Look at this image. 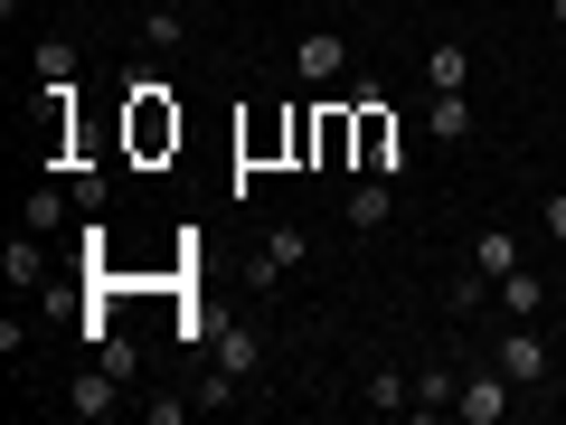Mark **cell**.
<instances>
[{"mask_svg": "<svg viewBox=\"0 0 566 425\" xmlns=\"http://www.w3.org/2000/svg\"><path fill=\"white\" fill-rule=\"evenodd\" d=\"M123 123H133V152H142V162L180 152V104H170V85H161V76H133V104H123Z\"/></svg>", "mask_w": 566, "mask_h": 425, "instance_id": "obj_1", "label": "cell"}, {"mask_svg": "<svg viewBox=\"0 0 566 425\" xmlns=\"http://www.w3.org/2000/svg\"><path fill=\"white\" fill-rule=\"evenodd\" d=\"M520 397L528 387L510 379L501 360H482V369H463V387H453V416L463 425H501V416H520Z\"/></svg>", "mask_w": 566, "mask_h": 425, "instance_id": "obj_2", "label": "cell"}, {"mask_svg": "<svg viewBox=\"0 0 566 425\" xmlns=\"http://www.w3.org/2000/svg\"><path fill=\"white\" fill-rule=\"evenodd\" d=\"M123 406H133V397H123V379L104 360H85L76 379H66V416H76V425H104V416H123Z\"/></svg>", "mask_w": 566, "mask_h": 425, "instance_id": "obj_3", "label": "cell"}, {"mask_svg": "<svg viewBox=\"0 0 566 425\" xmlns=\"http://www.w3.org/2000/svg\"><path fill=\"white\" fill-rule=\"evenodd\" d=\"M293 76L322 85V95H340V85H349V39H340V29H312V39L293 48Z\"/></svg>", "mask_w": 566, "mask_h": 425, "instance_id": "obj_4", "label": "cell"}, {"mask_svg": "<svg viewBox=\"0 0 566 425\" xmlns=\"http://www.w3.org/2000/svg\"><path fill=\"white\" fill-rule=\"evenodd\" d=\"M491 360H501L510 379H520L528 397H538V387H547V331H528V322H501V341H491Z\"/></svg>", "mask_w": 566, "mask_h": 425, "instance_id": "obj_5", "label": "cell"}, {"mask_svg": "<svg viewBox=\"0 0 566 425\" xmlns=\"http://www.w3.org/2000/svg\"><path fill=\"white\" fill-rule=\"evenodd\" d=\"M387 218H397V180H378V170H368V180L340 199V227H349V237H387Z\"/></svg>", "mask_w": 566, "mask_h": 425, "instance_id": "obj_6", "label": "cell"}, {"mask_svg": "<svg viewBox=\"0 0 566 425\" xmlns=\"http://www.w3.org/2000/svg\"><path fill=\"white\" fill-rule=\"evenodd\" d=\"M0 283H10V293H39L48 283V237L39 227H20V237L0 246Z\"/></svg>", "mask_w": 566, "mask_h": 425, "instance_id": "obj_7", "label": "cell"}, {"mask_svg": "<svg viewBox=\"0 0 566 425\" xmlns=\"http://www.w3.org/2000/svg\"><path fill=\"white\" fill-rule=\"evenodd\" d=\"M424 95H472V48L463 39H434V48H424Z\"/></svg>", "mask_w": 566, "mask_h": 425, "instance_id": "obj_8", "label": "cell"}, {"mask_svg": "<svg viewBox=\"0 0 566 425\" xmlns=\"http://www.w3.org/2000/svg\"><path fill=\"white\" fill-rule=\"evenodd\" d=\"M208 360H218V369H237V379H255V369H264V331H255V322L208 331Z\"/></svg>", "mask_w": 566, "mask_h": 425, "instance_id": "obj_9", "label": "cell"}, {"mask_svg": "<svg viewBox=\"0 0 566 425\" xmlns=\"http://www.w3.org/2000/svg\"><path fill=\"white\" fill-rule=\"evenodd\" d=\"M359 406H368V416H416V379H406V369H368Z\"/></svg>", "mask_w": 566, "mask_h": 425, "instance_id": "obj_10", "label": "cell"}, {"mask_svg": "<svg viewBox=\"0 0 566 425\" xmlns=\"http://www.w3.org/2000/svg\"><path fill=\"white\" fill-rule=\"evenodd\" d=\"M491 303H501V312H510V322H538V312H547V283H538V274H528V265H510V274H501V283H491Z\"/></svg>", "mask_w": 566, "mask_h": 425, "instance_id": "obj_11", "label": "cell"}, {"mask_svg": "<svg viewBox=\"0 0 566 425\" xmlns=\"http://www.w3.org/2000/svg\"><path fill=\"white\" fill-rule=\"evenodd\" d=\"M66 218H85V208H76V189H57V180H39V189H29V208H20V227H39V237H57Z\"/></svg>", "mask_w": 566, "mask_h": 425, "instance_id": "obj_12", "label": "cell"}, {"mask_svg": "<svg viewBox=\"0 0 566 425\" xmlns=\"http://www.w3.org/2000/svg\"><path fill=\"white\" fill-rule=\"evenodd\" d=\"M255 256L274 265V274H293V265L312 256V227H293V218H274V227H264V237H255Z\"/></svg>", "mask_w": 566, "mask_h": 425, "instance_id": "obj_13", "label": "cell"}, {"mask_svg": "<svg viewBox=\"0 0 566 425\" xmlns=\"http://www.w3.org/2000/svg\"><path fill=\"white\" fill-rule=\"evenodd\" d=\"M29 76H39V85H76V39H66V29H48V39L29 48Z\"/></svg>", "mask_w": 566, "mask_h": 425, "instance_id": "obj_14", "label": "cell"}, {"mask_svg": "<svg viewBox=\"0 0 566 425\" xmlns=\"http://www.w3.org/2000/svg\"><path fill=\"white\" fill-rule=\"evenodd\" d=\"M510 265H520V237H510V227H482V237H472V274H482V283H501Z\"/></svg>", "mask_w": 566, "mask_h": 425, "instance_id": "obj_15", "label": "cell"}, {"mask_svg": "<svg viewBox=\"0 0 566 425\" xmlns=\"http://www.w3.org/2000/svg\"><path fill=\"white\" fill-rule=\"evenodd\" d=\"M424 133L434 142H472V95H424Z\"/></svg>", "mask_w": 566, "mask_h": 425, "instance_id": "obj_16", "label": "cell"}, {"mask_svg": "<svg viewBox=\"0 0 566 425\" xmlns=\"http://www.w3.org/2000/svg\"><path fill=\"white\" fill-rule=\"evenodd\" d=\"M453 387H463V369H416V416H453Z\"/></svg>", "mask_w": 566, "mask_h": 425, "instance_id": "obj_17", "label": "cell"}, {"mask_svg": "<svg viewBox=\"0 0 566 425\" xmlns=\"http://www.w3.org/2000/svg\"><path fill=\"white\" fill-rule=\"evenodd\" d=\"M95 360H104V369H114V379H123V387H133V379H142V341H133V331H114V341H104V350H95Z\"/></svg>", "mask_w": 566, "mask_h": 425, "instance_id": "obj_18", "label": "cell"}, {"mask_svg": "<svg viewBox=\"0 0 566 425\" xmlns=\"http://www.w3.org/2000/svg\"><path fill=\"white\" fill-rule=\"evenodd\" d=\"M189 416H199V397H189V387H180V397H142V425H189Z\"/></svg>", "mask_w": 566, "mask_h": 425, "instance_id": "obj_19", "label": "cell"}, {"mask_svg": "<svg viewBox=\"0 0 566 425\" xmlns=\"http://www.w3.org/2000/svg\"><path fill=\"white\" fill-rule=\"evenodd\" d=\"M180 39H189V20H170V0H161V10L142 20V48H180Z\"/></svg>", "mask_w": 566, "mask_h": 425, "instance_id": "obj_20", "label": "cell"}, {"mask_svg": "<svg viewBox=\"0 0 566 425\" xmlns=\"http://www.w3.org/2000/svg\"><path fill=\"white\" fill-rule=\"evenodd\" d=\"M104 199H114V180H104V170H76V208H85V218H95Z\"/></svg>", "mask_w": 566, "mask_h": 425, "instance_id": "obj_21", "label": "cell"}, {"mask_svg": "<svg viewBox=\"0 0 566 425\" xmlns=\"http://www.w3.org/2000/svg\"><path fill=\"white\" fill-rule=\"evenodd\" d=\"M538 227H547V246H566V189H547V199H538Z\"/></svg>", "mask_w": 566, "mask_h": 425, "instance_id": "obj_22", "label": "cell"}, {"mask_svg": "<svg viewBox=\"0 0 566 425\" xmlns=\"http://www.w3.org/2000/svg\"><path fill=\"white\" fill-rule=\"evenodd\" d=\"M547 20H557V29H566V0H547Z\"/></svg>", "mask_w": 566, "mask_h": 425, "instance_id": "obj_23", "label": "cell"}, {"mask_svg": "<svg viewBox=\"0 0 566 425\" xmlns=\"http://www.w3.org/2000/svg\"><path fill=\"white\" fill-rule=\"evenodd\" d=\"M557 350H566V303H557Z\"/></svg>", "mask_w": 566, "mask_h": 425, "instance_id": "obj_24", "label": "cell"}, {"mask_svg": "<svg viewBox=\"0 0 566 425\" xmlns=\"http://www.w3.org/2000/svg\"><path fill=\"white\" fill-rule=\"evenodd\" d=\"M133 10H161V0H133Z\"/></svg>", "mask_w": 566, "mask_h": 425, "instance_id": "obj_25", "label": "cell"}]
</instances>
